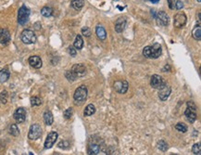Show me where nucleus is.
<instances>
[{
  "label": "nucleus",
  "instance_id": "nucleus-1",
  "mask_svg": "<svg viewBox=\"0 0 201 155\" xmlns=\"http://www.w3.org/2000/svg\"><path fill=\"white\" fill-rule=\"evenodd\" d=\"M161 46L160 44L147 46L143 49V55L147 59H158L161 55Z\"/></svg>",
  "mask_w": 201,
  "mask_h": 155
},
{
  "label": "nucleus",
  "instance_id": "nucleus-2",
  "mask_svg": "<svg viewBox=\"0 0 201 155\" xmlns=\"http://www.w3.org/2000/svg\"><path fill=\"white\" fill-rule=\"evenodd\" d=\"M31 11L26 6H22L18 12V22L21 25H24L28 22Z\"/></svg>",
  "mask_w": 201,
  "mask_h": 155
},
{
  "label": "nucleus",
  "instance_id": "nucleus-3",
  "mask_svg": "<svg viewBox=\"0 0 201 155\" xmlns=\"http://www.w3.org/2000/svg\"><path fill=\"white\" fill-rule=\"evenodd\" d=\"M21 39L24 44L30 45V44H33L36 42V35L33 31L26 29L22 31L21 34Z\"/></svg>",
  "mask_w": 201,
  "mask_h": 155
},
{
  "label": "nucleus",
  "instance_id": "nucleus-4",
  "mask_svg": "<svg viewBox=\"0 0 201 155\" xmlns=\"http://www.w3.org/2000/svg\"><path fill=\"white\" fill-rule=\"evenodd\" d=\"M86 97H87V87L85 85L79 86L74 92L73 95L74 100L78 102H83L86 99Z\"/></svg>",
  "mask_w": 201,
  "mask_h": 155
},
{
  "label": "nucleus",
  "instance_id": "nucleus-5",
  "mask_svg": "<svg viewBox=\"0 0 201 155\" xmlns=\"http://www.w3.org/2000/svg\"><path fill=\"white\" fill-rule=\"evenodd\" d=\"M42 136V128L39 125L34 124L30 127L29 130V134H28V137L31 140H36L38 139L40 137Z\"/></svg>",
  "mask_w": 201,
  "mask_h": 155
},
{
  "label": "nucleus",
  "instance_id": "nucleus-6",
  "mask_svg": "<svg viewBox=\"0 0 201 155\" xmlns=\"http://www.w3.org/2000/svg\"><path fill=\"white\" fill-rule=\"evenodd\" d=\"M186 16L184 12H178L177 14H175L174 18H173V25L176 28H182L185 25L186 23Z\"/></svg>",
  "mask_w": 201,
  "mask_h": 155
},
{
  "label": "nucleus",
  "instance_id": "nucleus-7",
  "mask_svg": "<svg viewBox=\"0 0 201 155\" xmlns=\"http://www.w3.org/2000/svg\"><path fill=\"white\" fill-rule=\"evenodd\" d=\"M157 24L159 26H167L170 23V18L164 11H160L155 16Z\"/></svg>",
  "mask_w": 201,
  "mask_h": 155
},
{
  "label": "nucleus",
  "instance_id": "nucleus-8",
  "mask_svg": "<svg viewBox=\"0 0 201 155\" xmlns=\"http://www.w3.org/2000/svg\"><path fill=\"white\" fill-rule=\"evenodd\" d=\"M129 88V84L125 80H118L114 83V89L120 94H125Z\"/></svg>",
  "mask_w": 201,
  "mask_h": 155
},
{
  "label": "nucleus",
  "instance_id": "nucleus-9",
  "mask_svg": "<svg viewBox=\"0 0 201 155\" xmlns=\"http://www.w3.org/2000/svg\"><path fill=\"white\" fill-rule=\"evenodd\" d=\"M172 92V88L170 85H168L166 83L159 89V97L160 100L165 101L170 97V94Z\"/></svg>",
  "mask_w": 201,
  "mask_h": 155
},
{
  "label": "nucleus",
  "instance_id": "nucleus-10",
  "mask_svg": "<svg viewBox=\"0 0 201 155\" xmlns=\"http://www.w3.org/2000/svg\"><path fill=\"white\" fill-rule=\"evenodd\" d=\"M58 139V133L55 132V131H52L50 132L46 138H45V141H44V149H50L52 148V146L55 144V142L57 141Z\"/></svg>",
  "mask_w": 201,
  "mask_h": 155
},
{
  "label": "nucleus",
  "instance_id": "nucleus-11",
  "mask_svg": "<svg viewBox=\"0 0 201 155\" xmlns=\"http://www.w3.org/2000/svg\"><path fill=\"white\" fill-rule=\"evenodd\" d=\"M164 84H165V81L163 80V78L158 74H154L151 77V80H150V85L155 89H160Z\"/></svg>",
  "mask_w": 201,
  "mask_h": 155
},
{
  "label": "nucleus",
  "instance_id": "nucleus-12",
  "mask_svg": "<svg viewBox=\"0 0 201 155\" xmlns=\"http://www.w3.org/2000/svg\"><path fill=\"white\" fill-rule=\"evenodd\" d=\"M71 71L76 77H83L86 74V68L83 64H74Z\"/></svg>",
  "mask_w": 201,
  "mask_h": 155
},
{
  "label": "nucleus",
  "instance_id": "nucleus-13",
  "mask_svg": "<svg viewBox=\"0 0 201 155\" xmlns=\"http://www.w3.org/2000/svg\"><path fill=\"white\" fill-rule=\"evenodd\" d=\"M15 121L18 123V124H21L25 121L26 119V111L23 109V108H19L16 110V112L14 113V115H13Z\"/></svg>",
  "mask_w": 201,
  "mask_h": 155
},
{
  "label": "nucleus",
  "instance_id": "nucleus-14",
  "mask_svg": "<svg viewBox=\"0 0 201 155\" xmlns=\"http://www.w3.org/2000/svg\"><path fill=\"white\" fill-rule=\"evenodd\" d=\"M10 41V34L7 29H0V44L7 45Z\"/></svg>",
  "mask_w": 201,
  "mask_h": 155
},
{
  "label": "nucleus",
  "instance_id": "nucleus-15",
  "mask_svg": "<svg viewBox=\"0 0 201 155\" xmlns=\"http://www.w3.org/2000/svg\"><path fill=\"white\" fill-rule=\"evenodd\" d=\"M29 64L34 69H40L43 65L42 60L38 56H32L29 58Z\"/></svg>",
  "mask_w": 201,
  "mask_h": 155
},
{
  "label": "nucleus",
  "instance_id": "nucleus-16",
  "mask_svg": "<svg viewBox=\"0 0 201 155\" xmlns=\"http://www.w3.org/2000/svg\"><path fill=\"white\" fill-rule=\"evenodd\" d=\"M195 111L196 110H193V109H190V108L187 107V109L184 112V115L186 117V120L190 124H193L196 120V113H195Z\"/></svg>",
  "mask_w": 201,
  "mask_h": 155
},
{
  "label": "nucleus",
  "instance_id": "nucleus-17",
  "mask_svg": "<svg viewBox=\"0 0 201 155\" xmlns=\"http://www.w3.org/2000/svg\"><path fill=\"white\" fill-rule=\"evenodd\" d=\"M126 26V20L123 17L119 18L115 22V31L117 33H122Z\"/></svg>",
  "mask_w": 201,
  "mask_h": 155
},
{
  "label": "nucleus",
  "instance_id": "nucleus-18",
  "mask_svg": "<svg viewBox=\"0 0 201 155\" xmlns=\"http://www.w3.org/2000/svg\"><path fill=\"white\" fill-rule=\"evenodd\" d=\"M95 34H96V36L99 40L101 41H104L106 38H107V33H106V30L104 29V27H102L101 25H97L96 28H95Z\"/></svg>",
  "mask_w": 201,
  "mask_h": 155
},
{
  "label": "nucleus",
  "instance_id": "nucleus-19",
  "mask_svg": "<svg viewBox=\"0 0 201 155\" xmlns=\"http://www.w3.org/2000/svg\"><path fill=\"white\" fill-rule=\"evenodd\" d=\"M44 121L46 125H51L54 122V118H53V114L51 112L49 111H46L44 113Z\"/></svg>",
  "mask_w": 201,
  "mask_h": 155
},
{
  "label": "nucleus",
  "instance_id": "nucleus-20",
  "mask_svg": "<svg viewBox=\"0 0 201 155\" xmlns=\"http://www.w3.org/2000/svg\"><path fill=\"white\" fill-rule=\"evenodd\" d=\"M192 35L194 37V39L197 40V41H200L201 39V26L200 24H197L192 31Z\"/></svg>",
  "mask_w": 201,
  "mask_h": 155
},
{
  "label": "nucleus",
  "instance_id": "nucleus-21",
  "mask_svg": "<svg viewBox=\"0 0 201 155\" xmlns=\"http://www.w3.org/2000/svg\"><path fill=\"white\" fill-rule=\"evenodd\" d=\"M72 7L76 10H80L83 8L84 5V0H72V3H71Z\"/></svg>",
  "mask_w": 201,
  "mask_h": 155
},
{
  "label": "nucleus",
  "instance_id": "nucleus-22",
  "mask_svg": "<svg viewBox=\"0 0 201 155\" xmlns=\"http://www.w3.org/2000/svg\"><path fill=\"white\" fill-rule=\"evenodd\" d=\"M100 151V147L95 144V143H93V144H90L89 147H88V154H94V155H96L98 154Z\"/></svg>",
  "mask_w": 201,
  "mask_h": 155
},
{
  "label": "nucleus",
  "instance_id": "nucleus-23",
  "mask_svg": "<svg viewBox=\"0 0 201 155\" xmlns=\"http://www.w3.org/2000/svg\"><path fill=\"white\" fill-rule=\"evenodd\" d=\"M73 46H74L76 49H78V50H80V49L83 48V37H82L80 34H78V35L76 36L75 41H74V44H73Z\"/></svg>",
  "mask_w": 201,
  "mask_h": 155
},
{
  "label": "nucleus",
  "instance_id": "nucleus-24",
  "mask_svg": "<svg viewBox=\"0 0 201 155\" xmlns=\"http://www.w3.org/2000/svg\"><path fill=\"white\" fill-rule=\"evenodd\" d=\"M95 113V107L93 104H88L84 109L83 114H84V116H91Z\"/></svg>",
  "mask_w": 201,
  "mask_h": 155
},
{
  "label": "nucleus",
  "instance_id": "nucleus-25",
  "mask_svg": "<svg viewBox=\"0 0 201 155\" xmlns=\"http://www.w3.org/2000/svg\"><path fill=\"white\" fill-rule=\"evenodd\" d=\"M10 78V72L6 69L0 71V83H5Z\"/></svg>",
  "mask_w": 201,
  "mask_h": 155
},
{
  "label": "nucleus",
  "instance_id": "nucleus-26",
  "mask_svg": "<svg viewBox=\"0 0 201 155\" xmlns=\"http://www.w3.org/2000/svg\"><path fill=\"white\" fill-rule=\"evenodd\" d=\"M52 13H53V10L50 7H44L41 10V14L44 17H50L52 15Z\"/></svg>",
  "mask_w": 201,
  "mask_h": 155
},
{
  "label": "nucleus",
  "instance_id": "nucleus-27",
  "mask_svg": "<svg viewBox=\"0 0 201 155\" xmlns=\"http://www.w3.org/2000/svg\"><path fill=\"white\" fill-rule=\"evenodd\" d=\"M10 133L14 136V137H17L20 135V130H19V127L17 126L16 124H13L10 125Z\"/></svg>",
  "mask_w": 201,
  "mask_h": 155
},
{
  "label": "nucleus",
  "instance_id": "nucleus-28",
  "mask_svg": "<svg viewBox=\"0 0 201 155\" xmlns=\"http://www.w3.org/2000/svg\"><path fill=\"white\" fill-rule=\"evenodd\" d=\"M42 104V100L38 97H33L31 98V105L32 106H39Z\"/></svg>",
  "mask_w": 201,
  "mask_h": 155
},
{
  "label": "nucleus",
  "instance_id": "nucleus-29",
  "mask_svg": "<svg viewBox=\"0 0 201 155\" xmlns=\"http://www.w3.org/2000/svg\"><path fill=\"white\" fill-rule=\"evenodd\" d=\"M157 146H158V148H159L160 150H162V151H166V150L168 149V144H167V142H165L164 140H160V141L158 142Z\"/></svg>",
  "mask_w": 201,
  "mask_h": 155
},
{
  "label": "nucleus",
  "instance_id": "nucleus-30",
  "mask_svg": "<svg viewBox=\"0 0 201 155\" xmlns=\"http://www.w3.org/2000/svg\"><path fill=\"white\" fill-rule=\"evenodd\" d=\"M201 147H200V142H198V143H195L194 146H193V148H192V151H193V153L194 154H197V155H200L201 154Z\"/></svg>",
  "mask_w": 201,
  "mask_h": 155
},
{
  "label": "nucleus",
  "instance_id": "nucleus-31",
  "mask_svg": "<svg viewBox=\"0 0 201 155\" xmlns=\"http://www.w3.org/2000/svg\"><path fill=\"white\" fill-rule=\"evenodd\" d=\"M175 129L178 130V131H180V132H182V133H185V132L187 131L186 125H184L182 124V123H178V124L175 125Z\"/></svg>",
  "mask_w": 201,
  "mask_h": 155
},
{
  "label": "nucleus",
  "instance_id": "nucleus-32",
  "mask_svg": "<svg viewBox=\"0 0 201 155\" xmlns=\"http://www.w3.org/2000/svg\"><path fill=\"white\" fill-rule=\"evenodd\" d=\"M65 76L67 77V79L69 81H75L77 79V77L73 74V73L72 71H67L66 74H65Z\"/></svg>",
  "mask_w": 201,
  "mask_h": 155
},
{
  "label": "nucleus",
  "instance_id": "nucleus-33",
  "mask_svg": "<svg viewBox=\"0 0 201 155\" xmlns=\"http://www.w3.org/2000/svg\"><path fill=\"white\" fill-rule=\"evenodd\" d=\"M72 113H73L72 108H69V109H67V110L64 112V113H63L64 118H65V119H71V117L72 116Z\"/></svg>",
  "mask_w": 201,
  "mask_h": 155
},
{
  "label": "nucleus",
  "instance_id": "nucleus-34",
  "mask_svg": "<svg viewBox=\"0 0 201 155\" xmlns=\"http://www.w3.org/2000/svg\"><path fill=\"white\" fill-rule=\"evenodd\" d=\"M82 34H83L85 37H89V36H91V34H92L91 30H90L88 27H86V26H84V27L82 28Z\"/></svg>",
  "mask_w": 201,
  "mask_h": 155
},
{
  "label": "nucleus",
  "instance_id": "nucleus-35",
  "mask_svg": "<svg viewBox=\"0 0 201 155\" xmlns=\"http://www.w3.org/2000/svg\"><path fill=\"white\" fill-rule=\"evenodd\" d=\"M59 148H60V149H68L69 148V146H70V143L68 142V141H61V142H60L59 143Z\"/></svg>",
  "mask_w": 201,
  "mask_h": 155
},
{
  "label": "nucleus",
  "instance_id": "nucleus-36",
  "mask_svg": "<svg viewBox=\"0 0 201 155\" xmlns=\"http://www.w3.org/2000/svg\"><path fill=\"white\" fill-rule=\"evenodd\" d=\"M68 51H69V54L72 57H75L76 56V48L74 46H70L68 48Z\"/></svg>",
  "mask_w": 201,
  "mask_h": 155
},
{
  "label": "nucleus",
  "instance_id": "nucleus-37",
  "mask_svg": "<svg viewBox=\"0 0 201 155\" xmlns=\"http://www.w3.org/2000/svg\"><path fill=\"white\" fill-rule=\"evenodd\" d=\"M183 7H184V4H183V2L181 1V0H178L177 2H175L174 8H175L176 10H181V9H183Z\"/></svg>",
  "mask_w": 201,
  "mask_h": 155
},
{
  "label": "nucleus",
  "instance_id": "nucleus-38",
  "mask_svg": "<svg viewBox=\"0 0 201 155\" xmlns=\"http://www.w3.org/2000/svg\"><path fill=\"white\" fill-rule=\"evenodd\" d=\"M168 5L171 10H173L175 6V0H168Z\"/></svg>",
  "mask_w": 201,
  "mask_h": 155
},
{
  "label": "nucleus",
  "instance_id": "nucleus-39",
  "mask_svg": "<svg viewBox=\"0 0 201 155\" xmlns=\"http://www.w3.org/2000/svg\"><path fill=\"white\" fill-rule=\"evenodd\" d=\"M187 106H188V108H190V109L196 110V106L195 105V103H194V102H192V101H189V102H187Z\"/></svg>",
  "mask_w": 201,
  "mask_h": 155
},
{
  "label": "nucleus",
  "instance_id": "nucleus-40",
  "mask_svg": "<svg viewBox=\"0 0 201 155\" xmlns=\"http://www.w3.org/2000/svg\"><path fill=\"white\" fill-rule=\"evenodd\" d=\"M159 1H160V0H150V2H152V3H154V4L158 3Z\"/></svg>",
  "mask_w": 201,
  "mask_h": 155
},
{
  "label": "nucleus",
  "instance_id": "nucleus-41",
  "mask_svg": "<svg viewBox=\"0 0 201 155\" xmlns=\"http://www.w3.org/2000/svg\"><path fill=\"white\" fill-rule=\"evenodd\" d=\"M197 2H199V3H200V2H201V0H197Z\"/></svg>",
  "mask_w": 201,
  "mask_h": 155
}]
</instances>
